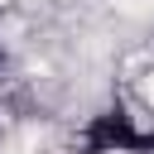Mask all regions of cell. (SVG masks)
Wrapping results in <instances>:
<instances>
[{
    "label": "cell",
    "mask_w": 154,
    "mask_h": 154,
    "mask_svg": "<svg viewBox=\"0 0 154 154\" xmlns=\"http://www.w3.org/2000/svg\"><path fill=\"white\" fill-rule=\"evenodd\" d=\"M0 63H5V48H0Z\"/></svg>",
    "instance_id": "3"
},
{
    "label": "cell",
    "mask_w": 154,
    "mask_h": 154,
    "mask_svg": "<svg viewBox=\"0 0 154 154\" xmlns=\"http://www.w3.org/2000/svg\"><path fill=\"white\" fill-rule=\"evenodd\" d=\"M82 154H96V149H82Z\"/></svg>",
    "instance_id": "2"
},
{
    "label": "cell",
    "mask_w": 154,
    "mask_h": 154,
    "mask_svg": "<svg viewBox=\"0 0 154 154\" xmlns=\"http://www.w3.org/2000/svg\"><path fill=\"white\" fill-rule=\"evenodd\" d=\"M82 149H96V154H154V125H140V116H130L125 106H106L101 116L87 120Z\"/></svg>",
    "instance_id": "1"
}]
</instances>
